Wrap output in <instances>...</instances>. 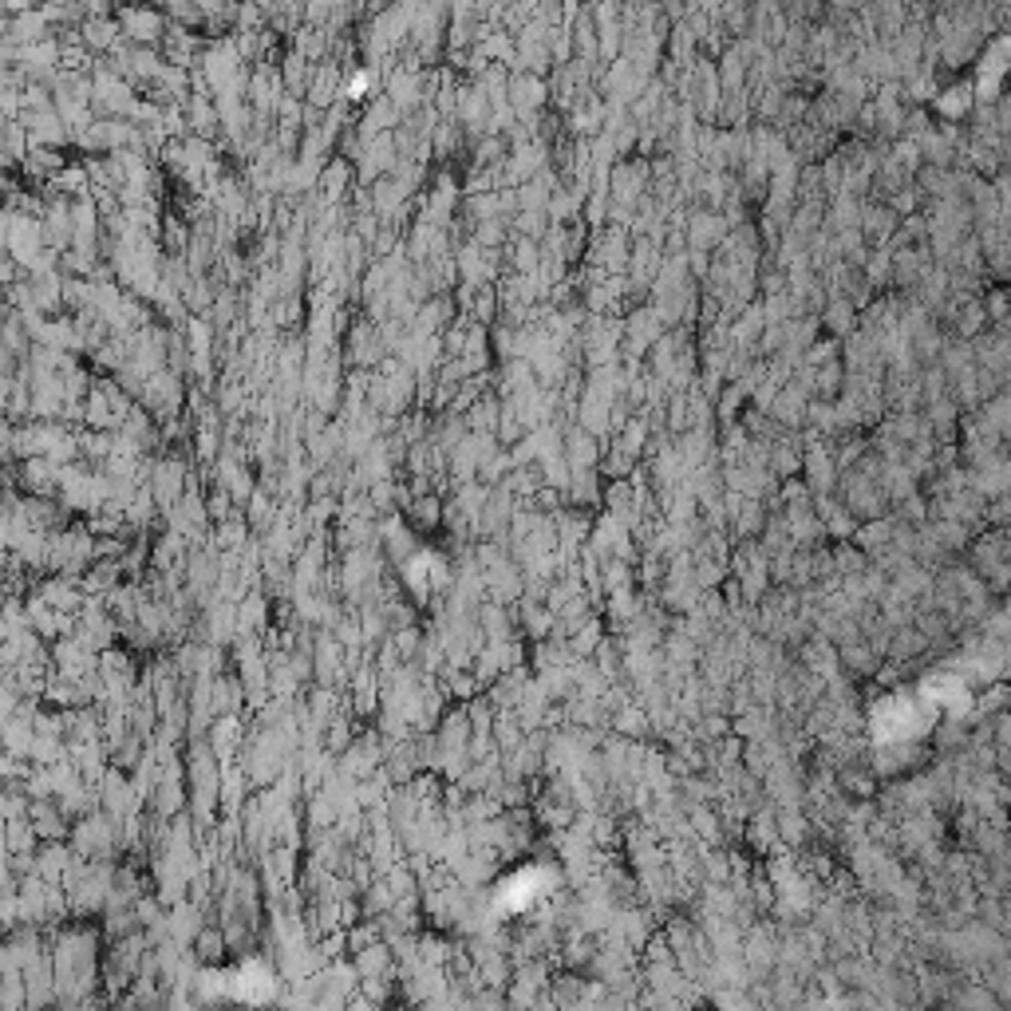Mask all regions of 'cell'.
Here are the masks:
<instances>
[{"label":"cell","instance_id":"5b68a950","mask_svg":"<svg viewBox=\"0 0 1011 1011\" xmlns=\"http://www.w3.org/2000/svg\"><path fill=\"white\" fill-rule=\"evenodd\" d=\"M755 147H767V135H755ZM755 158H763V162H767V151H755ZM782 158H790V155H782V151H775V166H778V170L786 166Z\"/></svg>","mask_w":1011,"mask_h":1011},{"label":"cell","instance_id":"277c9868","mask_svg":"<svg viewBox=\"0 0 1011 1011\" xmlns=\"http://www.w3.org/2000/svg\"><path fill=\"white\" fill-rule=\"evenodd\" d=\"M518 727H522L518 719H498V723H494V739H498V747L514 751V747L522 743V731H518Z\"/></svg>","mask_w":1011,"mask_h":1011},{"label":"cell","instance_id":"3957f363","mask_svg":"<svg viewBox=\"0 0 1011 1011\" xmlns=\"http://www.w3.org/2000/svg\"><path fill=\"white\" fill-rule=\"evenodd\" d=\"M613 190H617V202H636L640 190H644V170H632V166H621L617 178H613Z\"/></svg>","mask_w":1011,"mask_h":1011},{"label":"cell","instance_id":"6da1fadb","mask_svg":"<svg viewBox=\"0 0 1011 1011\" xmlns=\"http://www.w3.org/2000/svg\"><path fill=\"white\" fill-rule=\"evenodd\" d=\"M545 87L542 79L534 76V72H526V76H514L510 83H506V103H510V111L514 115H522V119H530V115H538V107L545 103Z\"/></svg>","mask_w":1011,"mask_h":1011},{"label":"cell","instance_id":"7a4b0ae2","mask_svg":"<svg viewBox=\"0 0 1011 1011\" xmlns=\"http://www.w3.org/2000/svg\"><path fill=\"white\" fill-rule=\"evenodd\" d=\"M826 328L834 332V336H846V332H854V301H846V297H838L830 309H826Z\"/></svg>","mask_w":1011,"mask_h":1011}]
</instances>
